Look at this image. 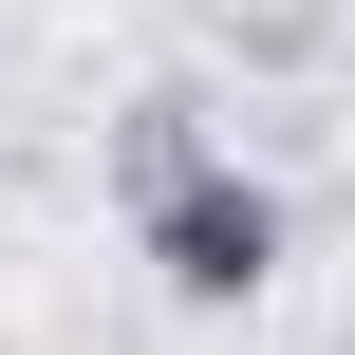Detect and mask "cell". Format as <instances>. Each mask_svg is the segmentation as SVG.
Here are the masks:
<instances>
[{
    "label": "cell",
    "instance_id": "cell-1",
    "mask_svg": "<svg viewBox=\"0 0 355 355\" xmlns=\"http://www.w3.org/2000/svg\"><path fill=\"white\" fill-rule=\"evenodd\" d=\"M131 225H150V262H168V300H206V318L281 281V206H262L243 168H206V150H187L168 112L131 131Z\"/></svg>",
    "mask_w": 355,
    "mask_h": 355
}]
</instances>
